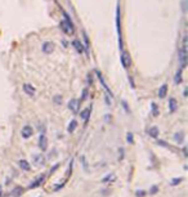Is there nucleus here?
<instances>
[{
	"instance_id": "6e6552de",
	"label": "nucleus",
	"mask_w": 188,
	"mask_h": 197,
	"mask_svg": "<svg viewBox=\"0 0 188 197\" xmlns=\"http://www.w3.org/2000/svg\"><path fill=\"white\" fill-rule=\"evenodd\" d=\"M33 164L36 166H43L45 164V160H44V156L43 155H33Z\"/></svg>"
},
{
	"instance_id": "2eb2a0df",
	"label": "nucleus",
	"mask_w": 188,
	"mask_h": 197,
	"mask_svg": "<svg viewBox=\"0 0 188 197\" xmlns=\"http://www.w3.org/2000/svg\"><path fill=\"white\" fill-rule=\"evenodd\" d=\"M72 45H74V48L77 50L79 53H82L84 52V47H82V44L79 41V40H75L74 43H72Z\"/></svg>"
},
{
	"instance_id": "dca6fc26",
	"label": "nucleus",
	"mask_w": 188,
	"mask_h": 197,
	"mask_svg": "<svg viewBox=\"0 0 188 197\" xmlns=\"http://www.w3.org/2000/svg\"><path fill=\"white\" fill-rule=\"evenodd\" d=\"M19 166H21V169H23V170H26V171H28L31 169L30 164H28L26 160H21L19 161Z\"/></svg>"
},
{
	"instance_id": "b1692460",
	"label": "nucleus",
	"mask_w": 188,
	"mask_h": 197,
	"mask_svg": "<svg viewBox=\"0 0 188 197\" xmlns=\"http://www.w3.org/2000/svg\"><path fill=\"white\" fill-rule=\"evenodd\" d=\"M128 142L133 143V134H131V133H128Z\"/></svg>"
},
{
	"instance_id": "4468645a",
	"label": "nucleus",
	"mask_w": 188,
	"mask_h": 197,
	"mask_svg": "<svg viewBox=\"0 0 188 197\" xmlns=\"http://www.w3.org/2000/svg\"><path fill=\"white\" fill-rule=\"evenodd\" d=\"M177 108H178L177 101H175L174 98H170L169 99V110H170V112H175V111H177Z\"/></svg>"
},
{
	"instance_id": "1a4fd4ad",
	"label": "nucleus",
	"mask_w": 188,
	"mask_h": 197,
	"mask_svg": "<svg viewBox=\"0 0 188 197\" xmlns=\"http://www.w3.org/2000/svg\"><path fill=\"white\" fill-rule=\"evenodd\" d=\"M121 62H122V66H124L125 68L130 67L131 61H130V58H129V54H128V53H122V55H121Z\"/></svg>"
},
{
	"instance_id": "20e7f679",
	"label": "nucleus",
	"mask_w": 188,
	"mask_h": 197,
	"mask_svg": "<svg viewBox=\"0 0 188 197\" xmlns=\"http://www.w3.org/2000/svg\"><path fill=\"white\" fill-rule=\"evenodd\" d=\"M41 49H43V52L45 53V54H50V53L54 50V44L50 41H45L43 44V47H41Z\"/></svg>"
},
{
	"instance_id": "0eeeda50",
	"label": "nucleus",
	"mask_w": 188,
	"mask_h": 197,
	"mask_svg": "<svg viewBox=\"0 0 188 197\" xmlns=\"http://www.w3.org/2000/svg\"><path fill=\"white\" fill-rule=\"evenodd\" d=\"M39 147L43 151H45L48 148V139H46L45 135H40V138H39Z\"/></svg>"
},
{
	"instance_id": "ddd939ff",
	"label": "nucleus",
	"mask_w": 188,
	"mask_h": 197,
	"mask_svg": "<svg viewBox=\"0 0 188 197\" xmlns=\"http://www.w3.org/2000/svg\"><path fill=\"white\" fill-rule=\"evenodd\" d=\"M166 94H167V85L166 84H164V85H161L160 86V89H159V97L160 98H165Z\"/></svg>"
},
{
	"instance_id": "412c9836",
	"label": "nucleus",
	"mask_w": 188,
	"mask_h": 197,
	"mask_svg": "<svg viewBox=\"0 0 188 197\" xmlns=\"http://www.w3.org/2000/svg\"><path fill=\"white\" fill-rule=\"evenodd\" d=\"M82 37H84V43H85V47H86V49L89 48V40H88V36H86V34H82Z\"/></svg>"
},
{
	"instance_id": "a211bd4d",
	"label": "nucleus",
	"mask_w": 188,
	"mask_h": 197,
	"mask_svg": "<svg viewBox=\"0 0 188 197\" xmlns=\"http://www.w3.org/2000/svg\"><path fill=\"white\" fill-rule=\"evenodd\" d=\"M182 68H180L179 71H178L177 73H175V77H174V81H175V84H180L182 83Z\"/></svg>"
},
{
	"instance_id": "f3484780",
	"label": "nucleus",
	"mask_w": 188,
	"mask_h": 197,
	"mask_svg": "<svg viewBox=\"0 0 188 197\" xmlns=\"http://www.w3.org/2000/svg\"><path fill=\"white\" fill-rule=\"evenodd\" d=\"M76 126H77V121L76 120H71V121H70V124H68V133H72L74 132L75 129H76Z\"/></svg>"
},
{
	"instance_id": "a878e982",
	"label": "nucleus",
	"mask_w": 188,
	"mask_h": 197,
	"mask_svg": "<svg viewBox=\"0 0 188 197\" xmlns=\"http://www.w3.org/2000/svg\"><path fill=\"white\" fill-rule=\"evenodd\" d=\"M157 189H159V188H157L156 186H153V187L151 188V191H149V192H151V194H153V193H156V192H157Z\"/></svg>"
},
{
	"instance_id": "bb28decb",
	"label": "nucleus",
	"mask_w": 188,
	"mask_h": 197,
	"mask_svg": "<svg viewBox=\"0 0 188 197\" xmlns=\"http://www.w3.org/2000/svg\"><path fill=\"white\" fill-rule=\"evenodd\" d=\"M104 101H106V103H107L108 106H110V104H111V101H110V95H106V97H104Z\"/></svg>"
},
{
	"instance_id": "c85d7f7f",
	"label": "nucleus",
	"mask_w": 188,
	"mask_h": 197,
	"mask_svg": "<svg viewBox=\"0 0 188 197\" xmlns=\"http://www.w3.org/2000/svg\"><path fill=\"white\" fill-rule=\"evenodd\" d=\"M58 166H59V164H57L56 166H53V168H52V170H50V173H53V171H56V170H57V168H58Z\"/></svg>"
},
{
	"instance_id": "c756f323",
	"label": "nucleus",
	"mask_w": 188,
	"mask_h": 197,
	"mask_svg": "<svg viewBox=\"0 0 188 197\" xmlns=\"http://www.w3.org/2000/svg\"><path fill=\"white\" fill-rule=\"evenodd\" d=\"M54 99H56V102H57V103H59V102H61V95H57Z\"/></svg>"
},
{
	"instance_id": "7ed1b4c3",
	"label": "nucleus",
	"mask_w": 188,
	"mask_h": 197,
	"mask_svg": "<svg viewBox=\"0 0 188 197\" xmlns=\"http://www.w3.org/2000/svg\"><path fill=\"white\" fill-rule=\"evenodd\" d=\"M22 90L25 91L28 97H33V95H35V88H33L31 84H23V85H22Z\"/></svg>"
},
{
	"instance_id": "423d86ee",
	"label": "nucleus",
	"mask_w": 188,
	"mask_h": 197,
	"mask_svg": "<svg viewBox=\"0 0 188 197\" xmlns=\"http://www.w3.org/2000/svg\"><path fill=\"white\" fill-rule=\"evenodd\" d=\"M32 134H33V129L31 126H28V125L22 129V137L25 138V139H28Z\"/></svg>"
},
{
	"instance_id": "cd10ccee",
	"label": "nucleus",
	"mask_w": 188,
	"mask_h": 197,
	"mask_svg": "<svg viewBox=\"0 0 188 197\" xmlns=\"http://www.w3.org/2000/svg\"><path fill=\"white\" fill-rule=\"evenodd\" d=\"M121 103H122V106H124V108H125V111H128L129 112V108H128V104L125 103V101H122L121 102Z\"/></svg>"
},
{
	"instance_id": "aec40b11",
	"label": "nucleus",
	"mask_w": 188,
	"mask_h": 197,
	"mask_svg": "<svg viewBox=\"0 0 188 197\" xmlns=\"http://www.w3.org/2000/svg\"><path fill=\"white\" fill-rule=\"evenodd\" d=\"M152 115H153V116L159 115V110H157V106L155 103H152Z\"/></svg>"
},
{
	"instance_id": "39448f33",
	"label": "nucleus",
	"mask_w": 188,
	"mask_h": 197,
	"mask_svg": "<svg viewBox=\"0 0 188 197\" xmlns=\"http://www.w3.org/2000/svg\"><path fill=\"white\" fill-rule=\"evenodd\" d=\"M95 73H97L98 79H99V81H100V84H102V86H103V88H104V90L107 91V94H108V95H110V97H112V91L110 90V88H108V86H107V84L104 83V80H103V76H102V73H100L99 71H97V72H95Z\"/></svg>"
},
{
	"instance_id": "5701e85b",
	"label": "nucleus",
	"mask_w": 188,
	"mask_h": 197,
	"mask_svg": "<svg viewBox=\"0 0 188 197\" xmlns=\"http://www.w3.org/2000/svg\"><path fill=\"white\" fill-rule=\"evenodd\" d=\"M112 178H113V174H110V175L104 176V178L102 179V182H110V180H112Z\"/></svg>"
},
{
	"instance_id": "393cba45",
	"label": "nucleus",
	"mask_w": 188,
	"mask_h": 197,
	"mask_svg": "<svg viewBox=\"0 0 188 197\" xmlns=\"http://www.w3.org/2000/svg\"><path fill=\"white\" fill-rule=\"evenodd\" d=\"M86 95H88V89H85V90H82V97H81L82 101H84V99L86 98Z\"/></svg>"
},
{
	"instance_id": "f03ea898",
	"label": "nucleus",
	"mask_w": 188,
	"mask_h": 197,
	"mask_svg": "<svg viewBox=\"0 0 188 197\" xmlns=\"http://www.w3.org/2000/svg\"><path fill=\"white\" fill-rule=\"evenodd\" d=\"M79 107H80V102H79V99L72 98L71 101L68 102V108H70V111L74 112V114H77V112H79Z\"/></svg>"
},
{
	"instance_id": "9d476101",
	"label": "nucleus",
	"mask_w": 188,
	"mask_h": 197,
	"mask_svg": "<svg viewBox=\"0 0 188 197\" xmlns=\"http://www.w3.org/2000/svg\"><path fill=\"white\" fill-rule=\"evenodd\" d=\"M174 140L178 143V144H180V143L184 142V133L183 132H178L174 134Z\"/></svg>"
},
{
	"instance_id": "f8f14e48",
	"label": "nucleus",
	"mask_w": 188,
	"mask_h": 197,
	"mask_svg": "<svg viewBox=\"0 0 188 197\" xmlns=\"http://www.w3.org/2000/svg\"><path fill=\"white\" fill-rule=\"evenodd\" d=\"M148 134L151 135L152 138H159V134H160L159 128H157V126H152V128H149Z\"/></svg>"
},
{
	"instance_id": "6ab92c4d",
	"label": "nucleus",
	"mask_w": 188,
	"mask_h": 197,
	"mask_svg": "<svg viewBox=\"0 0 188 197\" xmlns=\"http://www.w3.org/2000/svg\"><path fill=\"white\" fill-rule=\"evenodd\" d=\"M43 180H44V175H40V176H39V178H37V180L35 182V183H32V184H31V186H30V188H32V187H37L39 184H40Z\"/></svg>"
},
{
	"instance_id": "9b49d317",
	"label": "nucleus",
	"mask_w": 188,
	"mask_h": 197,
	"mask_svg": "<svg viewBox=\"0 0 188 197\" xmlns=\"http://www.w3.org/2000/svg\"><path fill=\"white\" fill-rule=\"evenodd\" d=\"M90 112H92V108H90V107H88L86 110H84V111L80 114V117H81L84 121H88V120H89V116H90Z\"/></svg>"
},
{
	"instance_id": "2f4dec72",
	"label": "nucleus",
	"mask_w": 188,
	"mask_h": 197,
	"mask_svg": "<svg viewBox=\"0 0 188 197\" xmlns=\"http://www.w3.org/2000/svg\"><path fill=\"white\" fill-rule=\"evenodd\" d=\"M1 193H3V191H1V187H0V197H1Z\"/></svg>"
},
{
	"instance_id": "7c9ffc66",
	"label": "nucleus",
	"mask_w": 188,
	"mask_h": 197,
	"mask_svg": "<svg viewBox=\"0 0 188 197\" xmlns=\"http://www.w3.org/2000/svg\"><path fill=\"white\" fill-rule=\"evenodd\" d=\"M183 152H184V156H187V148H183Z\"/></svg>"
},
{
	"instance_id": "4be33fe9",
	"label": "nucleus",
	"mask_w": 188,
	"mask_h": 197,
	"mask_svg": "<svg viewBox=\"0 0 188 197\" xmlns=\"http://www.w3.org/2000/svg\"><path fill=\"white\" fill-rule=\"evenodd\" d=\"M182 182V178H174V180H171V186H177Z\"/></svg>"
},
{
	"instance_id": "f257e3e1",
	"label": "nucleus",
	"mask_w": 188,
	"mask_h": 197,
	"mask_svg": "<svg viewBox=\"0 0 188 197\" xmlns=\"http://www.w3.org/2000/svg\"><path fill=\"white\" fill-rule=\"evenodd\" d=\"M179 62H180V68H184L185 67V61H187V36L183 37V45H182V49L179 50Z\"/></svg>"
}]
</instances>
